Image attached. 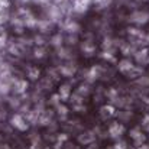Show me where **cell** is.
Returning <instances> with one entry per match:
<instances>
[{"label":"cell","instance_id":"ac0fdd59","mask_svg":"<svg viewBox=\"0 0 149 149\" xmlns=\"http://www.w3.org/2000/svg\"><path fill=\"white\" fill-rule=\"evenodd\" d=\"M70 99H71V103H72V104H81V103H84V97L80 96L78 93H74Z\"/></svg>","mask_w":149,"mask_h":149},{"label":"cell","instance_id":"277c9868","mask_svg":"<svg viewBox=\"0 0 149 149\" xmlns=\"http://www.w3.org/2000/svg\"><path fill=\"white\" fill-rule=\"evenodd\" d=\"M94 141H96V135L91 130H87V132H83L81 135H78V142L81 145H91Z\"/></svg>","mask_w":149,"mask_h":149},{"label":"cell","instance_id":"5b68a950","mask_svg":"<svg viewBox=\"0 0 149 149\" xmlns=\"http://www.w3.org/2000/svg\"><path fill=\"white\" fill-rule=\"evenodd\" d=\"M133 67H135V64H133L130 59H127V58H125V59L119 61V65H117L119 71H120L122 74H125V75H127V74L133 70Z\"/></svg>","mask_w":149,"mask_h":149},{"label":"cell","instance_id":"9a60e30c","mask_svg":"<svg viewBox=\"0 0 149 149\" xmlns=\"http://www.w3.org/2000/svg\"><path fill=\"white\" fill-rule=\"evenodd\" d=\"M129 136L135 141V139H138V138H141V136H143V132H142V129L141 127H133V129H130L129 130Z\"/></svg>","mask_w":149,"mask_h":149},{"label":"cell","instance_id":"e0dca14e","mask_svg":"<svg viewBox=\"0 0 149 149\" xmlns=\"http://www.w3.org/2000/svg\"><path fill=\"white\" fill-rule=\"evenodd\" d=\"M61 101H62V99H61V96L56 93V94H52L49 97V104H52L54 107H56L58 104H61Z\"/></svg>","mask_w":149,"mask_h":149},{"label":"cell","instance_id":"ba28073f","mask_svg":"<svg viewBox=\"0 0 149 149\" xmlns=\"http://www.w3.org/2000/svg\"><path fill=\"white\" fill-rule=\"evenodd\" d=\"M58 94L61 96V99H62V101L68 100L70 97H71V87H70L68 84H62V86H59Z\"/></svg>","mask_w":149,"mask_h":149},{"label":"cell","instance_id":"603a6c76","mask_svg":"<svg viewBox=\"0 0 149 149\" xmlns=\"http://www.w3.org/2000/svg\"><path fill=\"white\" fill-rule=\"evenodd\" d=\"M9 103H10V106H12L13 109H19V107H20V101L17 99H10Z\"/></svg>","mask_w":149,"mask_h":149},{"label":"cell","instance_id":"cb8c5ba5","mask_svg":"<svg viewBox=\"0 0 149 149\" xmlns=\"http://www.w3.org/2000/svg\"><path fill=\"white\" fill-rule=\"evenodd\" d=\"M142 126H143V129H145V130H148V132H149V114H146V116L143 117Z\"/></svg>","mask_w":149,"mask_h":149},{"label":"cell","instance_id":"ffe728a7","mask_svg":"<svg viewBox=\"0 0 149 149\" xmlns=\"http://www.w3.org/2000/svg\"><path fill=\"white\" fill-rule=\"evenodd\" d=\"M72 109H74L75 111H78V113H83V111L87 110V107L84 106V103H81V104H72Z\"/></svg>","mask_w":149,"mask_h":149},{"label":"cell","instance_id":"4316f807","mask_svg":"<svg viewBox=\"0 0 149 149\" xmlns=\"http://www.w3.org/2000/svg\"><path fill=\"white\" fill-rule=\"evenodd\" d=\"M146 38H148V41H149V32H148V35H146Z\"/></svg>","mask_w":149,"mask_h":149},{"label":"cell","instance_id":"d4e9b609","mask_svg":"<svg viewBox=\"0 0 149 149\" xmlns=\"http://www.w3.org/2000/svg\"><path fill=\"white\" fill-rule=\"evenodd\" d=\"M136 149H149V145L148 143H143V145H141V146H136Z\"/></svg>","mask_w":149,"mask_h":149},{"label":"cell","instance_id":"7a4b0ae2","mask_svg":"<svg viewBox=\"0 0 149 149\" xmlns=\"http://www.w3.org/2000/svg\"><path fill=\"white\" fill-rule=\"evenodd\" d=\"M129 22L135 25H145L149 22V13L145 10H136L129 16Z\"/></svg>","mask_w":149,"mask_h":149},{"label":"cell","instance_id":"484cf974","mask_svg":"<svg viewBox=\"0 0 149 149\" xmlns=\"http://www.w3.org/2000/svg\"><path fill=\"white\" fill-rule=\"evenodd\" d=\"M0 149H9L7 145H0Z\"/></svg>","mask_w":149,"mask_h":149},{"label":"cell","instance_id":"7c38bea8","mask_svg":"<svg viewBox=\"0 0 149 149\" xmlns=\"http://www.w3.org/2000/svg\"><path fill=\"white\" fill-rule=\"evenodd\" d=\"M81 49H83V52L86 54V55H93L94 54V51H96V47L90 42V41H86V42H83V45H81Z\"/></svg>","mask_w":149,"mask_h":149},{"label":"cell","instance_id":"4fadbf2b","mask_svg":"<svg viewBox=\"0 0 149 149\" xmlns=\"http://www.w3.org/2000/svg\"><path fill=\"white\" fill-rule=\"evenodd\" d=\"M90 91H91V88H90L88 84H80L78 88H77V93H78L80 96H83V97H87V96L90 94Z\"/></svg>","mask_w":149,"mask_h":149},{"label":"cell","instance_id":"3957f363","mask_svg":"<svg viewBox=\"0 0 149 149\" xmlns=\"http://www.w3.org/2000/svg\"><path fill=\"white\" fill-rule=\"evenodd\" d=\"M126 132V127L123 126V123L120 122H113L110 126H109V136L113 138V139H120L122 135Z\"/></svg>","mask_w":149,"mask_h":149},{"label":"cell","instance_id":"44dd1931","mask_svg":"<svg viewBox=\"0 0 149 149\" xmlns=\"http://www.w3.org/2000/svg\"><path fill=\"white\" fill-rule=\"evenodd\" d=\"M38 77H39V71L38 70H29V78L31 80H38Z\"/></svg>","mask_w":149,"mask_h":149},{"label":"cell","instance_id":"83f0119b","mask_svg":"<svg viewBox=\"0 0 149 149\" xmlns=\"http://www.w3.org/2000/svg\"><path fill=\"white\" fill-rule=\"evenodd\" d=\"M86 149H93V148H91V146H88V148H86Z\"/></svg>","mask_w":149,"mask_h":149},{"label":"cell","instance_id":"5bb4252c","mask_svg":"<svg viewBox=\"0 0 149 149\" xmlns=\"http://www.w3.org/2000/svg\"><path fill=\"white\" fill-rule=\"evenodd\" d=\"M65 31H68L70 33H77L80 31V25L77 22H68L65 25Z\"/></svg>","mask_w":149,"mask_h":149},{"label":"cell","instance_id":"6da1fadb","mask_svg":"<svg viewBox=\"0 0 149 149\" xmlns=\"http://www.w3.org/2000/svg\"><path fill=\"white\" fill-rule=\"evenodd\" d=\"M10 123H12V126L15 127V129H17V130H20V132H25V130H28V127H29V122L23 117V114H20V113H16V114H13L12 116V119H10Z\"/></svg>","mask_w":149,"mask_h":149},{"label":"cell","instance_id":"7402d4cb","mask_svg":"<svg viewBox=\"0 0 149 149\" xmlns=\"http://www.w3.org/2000/svg\"><path fill=\"white\" fill-rule=\"evenodd\" d=\"M68 141V135L67 133H59L58 136H56V142H59V143H64V142H67Z\"/></svg>","mask_w":149,"mask_h":149},{"label":"cell","instance_id":"8fae6325","mask_svg":"<svg viewBox=\"0 0 149 149\" xmlns=\"http://www.w3.org/2000/svg\"><path fill=\"white\" fill-rule=\"evenodd\" d=\"M55 111H56V114H58V117H59V120H67V117H68V109L61 103V104H58L56 107H55Z\"/></svg>","mask_w":149,"mask_h":149},{"label":"cell","instance_id":"d6986e66","mask_svg":"<svg viewBox=\"0 0 149 149\" xmlns=\"http://www.w3.org/2000/svg\"><path fill=\"white\" fill-rule=\"evenodd\" d=\"M111 149H127V143L125 141H122V139H117Z\"/></svg>","mask_w":149,"mask_h":149},{"label":"cell","instance_id":"30bf717a","mask_svg":"<svg viewBox=\"0 0 149 149\" xmlns=\"http://www.w3.org/2000/svg\"><path fill=\"white\" fill-rule=\"evenodd\" d=\"M26 88H28V83L23 81V80H17V81H15V84H13V90H15V93H17V94L25 93Z\"/></svg>","mask_w":149,"mask_h":149},{"label":"cell","instance_id":"2e32d148","mask_svg":"<svg viewBox=\"0 0 149 149\" xmlns=\"http://www.w3.org/2000/svg\"><path fill=\"white\" fill-rule=\"evenodd\" d=\"M62 41H64V38H62L61 35H54V36L51 38V44H52L55 48H59V47L62 45Z\"/></svg>","mask_w":149,"mask_h":149},{"label":"cell","instance_id":"52a82bcc","mask_svg":"<svg viewBox=\"0 0 149 149\" xmlns=\"http://www.w3.org/2000/svg\"><path fill=\"white\" fill-rule=\"evenodd\" d=\"M114 114H116V109H114L113 104H106V106H103L100 109V116L103 119H109V117H111Z\"/></svg>","mask_w":149,"mask_h":149},{"label":"cell","instance_id":"9c48e42d","mask_svg":"<svg viewBox=\"0 0 149 149\" xmlns=\"http://www.w3.org/2000/svg\"><path fill=\"white\" fill-rule=\"evenodd\" d=\"M59 72H61V75H64V77H72L74 72H75V65H71V64L62 65V67L59 68Z\"/></svg>","mask_w":149,"mask_h":149},{"label":"cell","instance_id":"8992f818","mask_svg":"<svg viewBox=\"0 0 149 149\" xmlns=\"http://www.w3.org/2000/svg\"><path fill=\"white\" fill-rule=\"evenodd\" d=\"M135 59H136V62L138 64H146L149 62V51L148 49H141V51H136L135 54Z\"/></svg>","mask_w":149,"mask_h":149}]
</instances>
